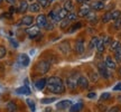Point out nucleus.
<instances>
[{
	"mask_svg": "<svg viewBox=\"0 0 121 112\" xmlns=\"http://www.w3.org/2000/svg\"><path fill=\"white\" fill-rule=\"evenodd\" d=\"M47 89L54 94H63L65 92L64 82L58 76H51L47 78Z\"/></svg>",
	"mask_w": 121,
	"mask_h": 112,
	"instance_id": "obj_1",
	"label": "nucleus"
},
{
	"mask_svg": "<svg viewBox=\"0 0 121 112\" xmlns=\"http://www.w3.org/2000/svg\"><path fill=\"white\" fill-rule=\"evenodd\" d=\"M51 69V63L47 60H39L36 65V71L38 74H46Z\"/></svg>",
	"mask_w": 121,
	"mask_h": 112,
	"instance_id": "obj_2",
	"label": "nucleus"
},
{
	"mask_svg": "<svg viewBox=\"0 0 121 112\" xmlns=\"http://www.w3.org/2000/svg\"><path fill=\"white\" fill-rule=\"evenodd\" d=\"M78 75L72 74V75H71L69 78H67V80H66V85H67V87L71 89V90H75L78 86Z\"/></svg>",
	"mask_w": 121,
	"mask_h": 112,
	"instance_id": "obj_3",
	"label": "nucleus"
},
{
	"mask_svg": "<svg viewBox=\"0 0 121 112\" xmlns=\"http://www.w3.org/2000/svg\"><path fill=\"white\" fill-rule=\"evenodd\" d=\"M98 71H99V74L103 78L108 80V78H110V72H109V69L105 66L104 62L103 63H99V64H98Z\"/></svg>",
	"mask_w": 121,
	"mask_h": 112,
	"instance_id": "obj_4",
	"label": "nucleus"
},
{
	"mask_svg": "<svg viewBox=\"0 0 121 112\" xmlns=\"http://www.w3.org/2000/svg\"><path fill=\"white\" fill-rule=\"evenodd\" d=\"M78 84L82 90H86V89H89L90 82H89V78H87L86 76H84V75H78Z\"/></svg>",
	"mask_w": 121,
	"mask_h": 112,
	"instance_id": "obj_5",
	"label": "nucleus"
},
{
	"mask_svg": "<svg viewBox=\"0 0 121 112\" xmlns=\"http://www.w3.org/2000/svg\"><path fill=\"white\" fill-rule=\"evenodd\" d=\"M27 34L29 35L30 38H36L37 36L40 35V28L38 26H33V27H29L27 29Z\"/></svg>",
	"mask_w": 121,
	"mask_h": 112,
	"instance_id": "obj_6",
	"label": "nucleus"
},
{
	"mask_svg": "<svg viewBox=\"0 0 121 112\" xmlns=\"http://www.w3.org/2000/svg\"><path fill=\"white\" fill-rule=\"evenodd\" d=\"M104 64H105V66L109 69H116V67H117V62L114 60V58H112L111 56H109V55L105 57Z\"/></svg>",
	"mask_w": 121,
	"mask_h": 112,
	"instance_id": "obj_7",
	"label": "nucleus"
},
{
	"mask_svg": "<svg viewBox=\"0 0 121 112\" xmlns=\"http://www.w3.org/2000/svg\"><path fill=\"white\" fill-rule=\"evenodd\" d=\"M47 24V17L45 15H38L36 18V26H38L39 28H44Z\"/></svg>",
	"mask_w": 121,
	"mask_h": 112,
	"instance_id": "obj_8",
	"label": "nucleus"
},
{
	"mask_svg": "<svg viewBox=\"0 0 121 112\" xmlns=\"http://www.w3.org/2000/svg\"><path fill=\"white\" fill-rule=\"evenodd\" d=\"M58 49L60 51V53H63L64 55H67L71 52V46H69V42H63L58 45Z\"/></svg>",
	"mask_w": 121,
	"mask_h": 112,
	"instance_id": "obj_9",
	"label": "nucleus"
},
{
	"mask_svg": "<svg viewBox=\"0 0 121 112\" xmlns=\"http://www.w3.org/2000/svg\"><path fill=\"white\" fill-rule=\"evenodd\" d=\"M71 105H72V101H69V100H62V101H60L56 104V108L58 110H65V109L69 108Z\"/></svg>",
	"mask_w": 121,
	"mask_h": 112,
	"instance_id": "obj_10",
	"label": "nucleus"
},
{
	"mask_svg": "<svg viewBox=\"0 0 121 112\" xmlns=\"http://www.w3.org/2000/svg\"><path fill=\"white\" fill-rule=\"evenodd\" d=\"M91 9L92 10H94V11H100V10H102L104 9V4L102 0H99V1H94V2H92V4L90 6Z\"/></svg>",
	"mask_w": 121,
	"mask_h": 112,
	"instance_id": "obj_11",
	"label": "nucleus"
},
{
	"mask_svg": "<svg viewBox=\"0 0 121 112\" xmlns=\"http://www.w3.org/2000/svg\"><path fill=\"white\" fill-rule=\"evenodd\" d=\"M75 52L80 54V55L84 53V42H83V39L76 40V43H75Z\"/></svg>",
	"mask_w": 121,
	"mask_h": 112,
	"instance_id": "obj_12",
	"label": "nucleus"
},
{
	"mask_svg": "<svg viewBox=\"0 0 121 112\" xmlns=\"http://www.w3.org/2000/svg\"><path fill=\"white\" fill-rule=\"evenodd\" d=\"M91 11V7L90 6H83V7H81L80 8V10H78V17H86L87 13Z\"/></svg>",
	"mask_w": 121,
	"mask_h": 112,
	"instance_id": "obj_13",
	"label": "nucleus"
},
{
	"mask_svg": "<svg viewBox=\"0 0 121 112\" xmlns=\"http://www.w3.org/2000/svg\"><path fill=\"white\" fill-rule=\"evenodd\" d=\"M19 63L22 65V66H28L30 63V60H29V56L27 55V54H22V55L19 56Z\"/></svg>",
	"mask_w": 121,
	"mask_h": 112,
	"instance_id": "obj_14",
	"label": "nucleus"
},
{
	"mask_svg": "<svg viewBox=\"0 0 121 112\" xmlns=\"http://www.w3.org/2000/svg\"><path fill=\"white\" fill-rule=\"evenodd\" d=\"M83 102H78L75 104H72L69 107V112H81L83 109Z\"/></svg>",
	"mask_w": 121,
	"mask_h": 112,
	"instance_id": "obj_15",
	"label": "nucleus"
},
{
	"mask_svg": "<svg viewBox=\"0 0 121 112\" xmlns=\"http://www.w3.org/2000/svg\"><path fill=\"white\" fill-rule=\"evenodd\" d=\"M28 8H29V4H28V2H27L26 0H22V2H20V4H19V8H18V13H25L27 10H28Z\"/></svg>",
	"mask_w": 121,
	"mask_h": 112,
	"instance_id": "obj_16",
	"label": "nucleus"
},
{
	"mask_svg": "<svg viewBox=\"0 0 121 112\" xmlns=\"http://www.w3.org/2000/svg\"><path fill=\"white\" fill-rule=\"evenodd\" d=\"M35 86L38 89V90H43L45 89V86H47V78H40L37 82L35 83Z\"/></svg>",
	"mask_w": 121,
	"mask_h": 112,
	"instance_id": "obj_17",
	"label": "nucleus"
},
{
	"mask_svg": "<svg viewBox=\"0 0 121 112\" xmlns=\"http://www.w3.org/2000/svg\"><path fill=\"white\" fill-rule=\"evenodd\" d=\"M40 9H42V7H40V4H39L38 2H33L31 4H29L28 10L31 11V13H39Z\"/></svg>",
	"mask_w": 121,
	"mask_h": 112,
	"instance_id": "obj_18",
	"label": "nucleus"
},
{
	"mask_svg": "<svg viewBox=\"0 0 121 112\" xmlns=\"http://www.w3.org/2000/svg\"><path fill=\"white\" fill-rule=\"evenodd\" d=\"M33 22H34V18L31 16H24L22 19V24L25 26H30L33 24Z\"/></svg>",
	"mask_w": 121,
	"mask_h": 112,
	"instance_id": "obj_19",
	"label": "nucleus"
},
{
	"mask_svg": "<svg viewBox=\"0 0 121 112\" xmlns=\"http://www.w3.org/2000/svg\"><path fill=\"white\" fill-rule=\"evenodd\" d=\"M96 49H98V52H99L100 54H102V53L104 52V49H105V44H104L103 38L99 39V42L96 44Z\"/></svg>",
	"mask_w": 121,
	"mask_h": 112,
	"instance_id": "obj_20",
	"label": "nucleus"
},
{
	"mask_svg": "<svg viewBox=\"0 0 121 112\" xmlns=\"http://www.w3.org/2000/svg\"><path fill=\"white\" fill-rule=\"evenodd\" d=\"M110 49H111L112 52H117V51L121 49V43L118 42V40L111 42V44H110Z\"/></svg>",
	"mask_w": 121,
	"mask_h": 112,
	"instance_id": "obj_21",
	"label": "nucleus"
},
{
	"mask_svg": "<svg viewBox=\"0 0 121 112\" xmlns=\"http://www.w3.org/2000/svg\"><path fill=\"white\" fill-rule=\"evenodd\" d=\"M17 92L18 94H24V95H29L30 94V90L28 86H22V87H19V89H17Z\"/></svg>",
	"mask_w": 121,
	"mask_h": 112,
	"instance_id": "obj_22",
	"label": "nucleus"
},
{
	"mask_svg": "<svg viewBox=\"0 0 121 112\" xmlns=\"http://www.w3.org/2000/svg\"><path fill=\"white\" fill-rule=\"evenodd\" d=\"M48 17H49V19H51L53 22H60V18H58V16H57V13L55 11V10L49 11V13H48Z\"/></svg>",
	"mask_w": 121,
	"mask_h": 112,
	"instance_id": "obj_23",
	"label": "nucleus"
},
{
	"mask_svg": "<svg viewBox=\"0 0 121 112\" xmlns=\"http://www.w3.org/2000/svg\"><path fill=\"white\" fill-rule=\"evenodd\" d=\"M63 8H64L65 10H67L69 13V11H72V10L74 9L73 1H72V0H66V1L64 2V7H63Z\"/></svg>",
	"mask_w": 121,
	"mask_h": 112,
	"instance_id": "obj_24",
	"label": "nucleus"
},
{
	"mask_svg": "<svg viewBox=\"0 0 121 112\" xmlns=\"http://www.w3.org/2000/svg\"><path fill=\"white\" fill-rule=\"evenodd\" d=\"M67 15H69V11H67V10H65L64 8L60 9V10H58V13H57V16H58V18H60V20L65 19V18L67 17Z\"/></svg>",
	"mask_w": 121,
	"mask_h": 112,
	"instance_id": "obj_25",
	"label": "nucleus"
},
{
	"mask_svg": "<svg viewBox=\"0 0 121 112\" xmlns=\"http://www.w3.org/2000/svg\"><path fill=\"white\" fill-rule=\"evenodd\" d=\"M98 42H99V38L98 37H92L90 40V44H89V48L90 49H93V48L96 47V44H98Z\"/></svg>",
	"mask_w": 121,
	"mask_h": 112,
	"instance_id": "obj_26",
	"label": "nucleus"
},
{
	"mask_svg": "<svg viewBox=\"0 0 121 112\" xmlns=\"http://www.w3.org/2000/svg\"><path fill=\"white\" fill-rule=\"evenodd\" d=\"M121 17V11L120 10H112L111 11V19L112 20H117Z\"/></svg>",
	"mask_w": 121,
	"mask_h": 112,
	"instance_id": "obj_27",
	"label": "nucleus"
},
{
	"mask_svg": "<svg viewBox=\"0 0 121 112\" xmlns=\"http://www.w3.org/2000/svg\"><path fill=\"white\" fill-rule=\"evenodd\" d=\"M112 19H111V11H108V13H105L102 16V22H104V24H107V22H111Z\"/></svg>",
	"mask_w": 121,
	"mask_h": 112,
	"instance_id": "obj_28",
	"label": "nucleus"
},
{
	"mask_svg": "<svg viewBox=\"0 0 121 112\" xmlns=\"http://www.w3.org/2000/svg\"><path fill=\"white\" fill-rule=\"evenodd\" d=\"M26 103H27V105L29 107L30 110H31V112H35V111H36V105H35L34 101H33L31 99H27L26 100Z\"/></svg>",
	"mask_w": 121,
	"mask_h": 112,
	"instance_id": "obj_29",
	"label": "nucleus"
},
{
	"mask_svg": "<svg viewBox=\"0 0 121 112\" xmlns=\"http://www.w3.org/2000/svg\"><path fill=\"white\" fill-rule=\"evenodd\" d=\"M7 109H8L10 112L16 111V110H17V105H16V103H15V102H13V101H11V102H8V103H7Z\"/></svg>",
	"mask_w": 121,
	"mask_h": 112,
	"instance_id": "obj_30",
	"label": "nucleus"
},
{
	"mask_svg": "<svg viewBox=\"0 0 121 112\" xmlns=\"http://www.w3.org/2000/svg\"><path fill=\"white\" fill-rule=\"evenodd\" d=\"M69 25H71V22L65 18V19H63V20H60V27L62 28V29H65V28H67Z\"/></svg>",
	"mask_w": 121,
	"mask_h": 112,
	"instance_id": "obj_31",
	"label": "nucleus"
},
{
	"mask_svg": "<svg viewBox=\"0 0 121 112\" xmlns=\"http://www.w3.org/2000/svg\"><path fill=\"white\" fill-rule=\"evenodd\" d=\"M90 80L93 83H96L99 81V75L95 73V72H90Z\"/></svg>",
	"mask_w": 121,
	"mask_h": 112,
	"instance_id": "obj_32",
	"label": "nucleus"
},
{
	"mask_svg": "<svg viewBox=\"0 0 121 112\" xmlns=\"http://www.w3.org/2000/svg\"><path fill=\"white\" fill-rule=\"evenodd\" d=\"M81 27H82V24H81V22H75L74 25H72V27L69 29V33H73V31H75L76 29H80Z\"/></svg>",
	"mask_w": 121,
	"mask_h": 112,
	"instance_id": "obj_33",
	"label": "nucleus"
},
{
	"mask_svg": "<svg viewBox=\"0 0 121 112\" xmlns=\"http://www.w3.org/2000/svg\"><path fill=\"white\" fill-rule=\"evenodd\" d=\"M85 18H86L89 22H95V20H96V15H95L94 13L90 11V13H87V16H86Z\"/></svg>",
	"mask_w": 121,
	"mask_h": 112,
	"instance_id": "obj_34",
	"label": "nucleus"
},
{
	"mask_svg": "<svg viewBox=\"0 0 121 112\" xmlns=\"http://www.w3.org/2000/svg\"><path fill=\"white\" fill-rule=\"evenodd\" d=\"M76 18H78V15H76V13H69V15H67L66 19H67V20H69V22H75V20H76Z\"/></svg>",
	"mask_w": 121,
	"mask_h": 112,
	"instance_id": "obj_35",
	"label": "nucleus"
},
{
	"mask_svg": "<svg viewBox=\"0 0 121 112\" xmlns=\"http://www.w3.org/2000/svg\"><path fill=\"white\" fill-rule=\"evenodd\" d=\"M114 60L117 63H121V49L114 52Z\"/></svg>",
	"mask_w": 121,
	"mask_h": 112,
	"instance_id": "obj_36",
	"label": "nucleus"
},
{
	"mask_svg": "<svg viewBox=\"0 0 121 112\" xmlns=\"http://www.w3.org/2000/svg\"><path fill=\"white\" fill-rule=\"evenodd\" d=\"M54 101H56V98H48V99H43L42 100V103L43 104H49V103H53Z\"/></svg>",
	"mask_w": 121,
	"mask_h": 112,
	"instance_id": "obj_37",
	"label": "nucleus"
},
{
	"mask_svg": "<svg viewBox=\"0 0 121 112\" xmlns=\"http://www.w3.org/2000/svg\"><path fill=\"white\" fill-rule=\"evenodd\" d=\"M110 96H111V94H110L109 92H105V93H102V95L100 96V100H101V101H105V100L110 99Z\"/></svg>",
	"mask_w": 121,
	"mask_h": 112,
	"instance_id": "obj_38",
	"label": "nucleus"
},
{
	"mask_svg": "<svg viewBox=\"0 0 121 112\" xmlns=\"http://www.w3.org/2000/svg\"><path fill=\"white\" fill-rule=\"evenodd\" d=\"M38 4H40L42 8H46L48 4H49V1L48 0H38Z\"/></svg>",
	"mask_w": 121,
	"mask_h": 112,
	"instance_id": "obj_39",
	"label": "nucleus"
},
{
	"mask_svg": "<svg viewBox=\"0 0 121 112\" xmlns=\"http://www.w3.org/2000/svg\"><path fill=\"white\" fill-rule=\"evenodd\" d=\"M7 54V49L4 46H0V58H4V56Z\"/></svg>",
	"mask_w": 121,
	"mask_h": 112,
	"instance_id": "obj_40",
	"label": "nucleus"
},
{
	"mask_svg": "<svg viewBox=\"0 0 121 112\" xmlns=\"http://www.w3.org/2000/svg\"><path fill=\"white\" fill-rule=\"evenodd\" d=\"M114 28L116 29H121V17L119 18V19H117V20H114Z\"/></svg>",
	"mask_w": 121,
	"mask_h": 112,
	"instance_id": "obj_41",
	"label": "nucleus"
},
{
	"mask_svg": "<svg viewBox=\"0 0 121 112\" xmlns=\"http://www.w3.org/2000/svg\"><path fill=\"white\" fill-rule=\"evenodd\" d=\"M44 28H45L46 30H48V31H49V30H53V29H54V24H53V22H47L46 26L44 27Z\"/></svg>",
	"mask_w": 121,
	"mask_h": 112,
	"instance_id": "obj_42",
	"label": "nucleus"
},
{
	"mask_svg": "<svg viewBox=\"0 0 121 112\" xmlns=\"http://www.w3.org/2000/svg\"><path fill=\"white\" fill-rule=\"evenodd\" d=\"M108 112H120V107L119 105H114L111 109H109Z\"/></svg>",
	"mask_w": 121,
	"mask_h": 112,
	"instance_id": "obj_43",
	"label": "nucleus"
},
{
	"mask_svg": "<svg viewBox=\"0 0 121 112\" xmlns=\"http://www.w3.org/2000/svg\"><path fill=\"white\" fill-rule=\"evenodd\" d=\"M87 98H89V99H95V98H96V93H94V92H91V93H89V94H87Z\"/></svg>",
	"mask_w": 121,
	"mask_h": 112,
	"instance_id": "obj_44",
	"label": "nucleus"
},
{
	"mask_svg": "<svg viewBox=\"0 0 121 112\" xmlns=\"http://www.w3.org/2000/svg\"><path fill=\"white\" fill-rule=\"evenodd\" d=\"M78 4H87L90 0H75Z\"/></svg>",
	"mask_w": 121,
	"mask_h": 112,
	"instance_id": "obj_45",
	"label": "nucleus"
},
{
	"mask_svg": "<svg viewBox=\"0 0 121 112\" xmlns=\"http://www.w3.org/2000/svg\"><path fill=\"white\" fill-rule=\"evenodd\" d=\"M113 90L114 91H121V83H118L117 85L113 87Z\"/></svg>",
	"mask_w": 121,
	"mask_h": 112,
	"instance_id": "obj_46",
	"label": "nucleus"
},
{
	"mask_svg": "<svg viewBox=\"0 0 121 112\" xmlns=\"http://www.w3.org/2000/svg\"><path fill=\"white\" fill-rule=\"evenodd\" d=\"M99 109L101 110V112H105V111H107V107H104V105H99Z\"/></svg>",
	"mask_w": 121,
	"mask_h": 112,
	"instance_id": "obj_47",
	"label": "nucleus"
},
{
	"mask_svg": "<svg viewBox=\"0 0 121 112\" xmlns=\"http://www.w3.org/2000/svg\"><path fill=\"white\" fill-rule=\"evenodd\" d=\"M6 1H7L8 4H13L15 2H16V0H6Z\"/></svg>",
	"mask_w": 121,
	"mask_h": 112,
	"instance_id": "obj_48",
	"label": "nucleus"
},
{
	"mask_svg": "<svg viewBox=\"0 0 121 112\" xmlns=\"http://www.w3.org/2000/svg\"><path fill=\"white\" fill-rule=\"evenodd\" d=\"M118 73H119V75H120V76H121V67H120V69H119V71H118Z\"/></svg>",
	"mask_w": 121,
	"mask_h": 112,
	"instance_id": "obj_49",
	"label": "nucleus"
},
{
	"mask_svg": "<svg viewBox=\"0 0 121 112\" xmlns=\"http://www.w3.org/2000/svg\"><path fill=\"white\" fill-rule=\"evenodd\" d=\"M118 100H119V102L121 103V95H120V96H118Z\"/></svg>",
	"mask_w": 121,
	"mask_h": 112,
	"instance_id": "obj_50",
	"label": "nucleus"
},
{
	"mask_svg": "<svg viewBox=\"0 0 121 112\" xmlns=\"http://www.w3.org/2000/svg\"><path fill=\"white\" fill-rule=\"evenodd\" d=\"M2 1H4V0H0V4H1V2H2Z\"/></svg>",
	"mask_w": 121,
	"mask_h": 112,
	"instance_id": "obj_51",
	"label": "nucleus"
},
{
	"mask_svg": "<svg viewBox=\"0 0 121 112\" xmlns=\"http://www.w3.org/2000/svg\"><path fill=\"white\" fill-rule=\"evenodd\" d=\"M30 1H33V0H30Z\"/></svg>",
	"mask_w": 121,
	"mask_h": 112,
	"instance_id": "obj_52",
	"label": "nucleus"
},
{
	"mask_svg": "<svg viewBox=\"0 0 121 112\" xmlns=\"http://www.w3.org/2000/svg\"><path fill=\"white\" fill-rule=\"evenodd\" d=\"M13 112H15V111H13Z\"/></svg>",
	"mask_w": 121,
	"mask_h": 112,
	"instance_id": "obj_53",
	"label": "nucleus"
}]
</instances>
